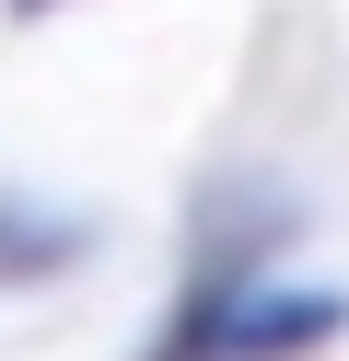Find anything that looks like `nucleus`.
<instances>
[{
	"label": "nucleus",
	"instance_id": "nucleus-1",
	"mask_svg": "<svg viewBox=\"0 0 349 361\" xmlns=\"http://www.w3.org/2000/svg\"><path fill=\"white\" fill-rule=\"evenodd\" d=\"M338 314L349 303H326V291H268V303H245L209 350L221 361H268V350H314V338H338Z\"/></svg>",
	"mask_w": 349,
	"mask_h": 361
},
{
	"label": "nucleus",
	"instance_id": "nucleus-2",
	"mask_svg": "<svg viewBox=\"0 0 349 361\" xmlns=\"http://www.w3.org/2000/svg\"><path fill=\"white\" fill-rule=\"evenodd\" d=\"M82 233H23V210H0V280H35V268H70Z\"/></svg>",
	"mask_w": 349,
	"mask_h": 361
},
{
	"label": "nucleus",
	"instance_id": "nucleus-3",
	"mask_svg": "<svg viewBox=\"0 0 349 361\" xmlns=\"http://www.w3.org/2000/svg\"><path fill=\"white\" fill-rule=\"evenodd\" d=\"M12 12H47V0H12Z\"/></svg>",
	"mask_w": 349,
	"mask_h": 361
}]
</instances>
